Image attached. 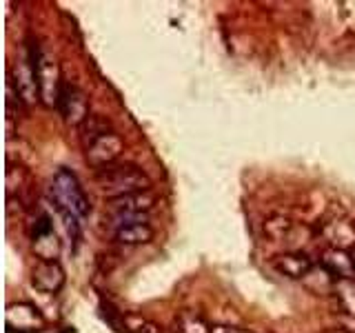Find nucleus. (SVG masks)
Instances as JSON below:
<instances>
[{
  "mask_svg": "<svg viewBox=\"0 0 355 333\" xmlns=\"http://www.w3.org/2000/svg\"><path fill=\"white\" fill-rule=\"evenodd\" d=\"M67 282L64 266L58 260H38L31 269V287L44 296H55Z\"/></svg>",
  "mask_w": 355,
  "mask_h": 333,
  "instance_id": "obj_8",
  "label": "nucleus"
},
{
  "mask_svg": "<svg viewBox=\"0 0 355 333\" xmlns=\"http://www.w3.org/2000/svg\"><path fill=\"white\" fill-rule=\"evenodd\" d=\"M114 131V127H111V122L100 116V114H89V118L80 125V142L83 147H87L89 142H94L96 138L105 136V133Z\"/></svg>",
  "mask_w": 355,
  "mask_h": 333,
  "instance_id": "obj_13",
  "label": "nucleus"
},
{
  "mask_svg": "<svg viewBox=\"0 0 355 333\" xmlns=\"http://www.w3.org/2000/svg\"><path fill=\"white\" fill-rule=\"evenodd\" d=\"M214 333H253V331L238 329V327H214Z\"/></svg>",
  "mask_w": 355,
  "mask_h": 333,
  "instance_id": "obj_17",
  "label": "nucleus"
},
{
  "mask_svg": "<svg viewBox=\"0 0 355 333\" xmlns=\"http://www.w3.org/2000/svg\"><path fill=\"white\" fill-rule=\"evenodd\" d=\"M273 269L288 278V280H306L309 273L315 269V262L304 251H286L271 260Z\"/></svg>",
  "mask_w": 355,
  "mask_h": 333,
  "instance_id": "obj_9",
  "label": "nucleus"
},
{
  "mask_svg": "<svg viewBox=\"0 0 355 333\" xmlns=\"http://www.w3.org/2000/svg\"><path fill=\"white\" fill-rule=\"evenodd\" d=\"M155 205H158V196H155L151 189L149 191H138V194H129L122 198H111L109 200L111 227L116 231L118 227L131 225V222H144V216H147L149 211H153Z\"/></svg>",
  "mask_w": 355,
  "mask_h": 333,
  "instance_id": "obj_3",
  "label": "nucleus"
},
{
  "mask_svg": "<svg viewBox=\"0 0 355 333\" xmlns=\"http://www.w3.org/2000/svg\"><path fill=\"white\" fill-rule=\"evenodd\" d=\"M333 293H336V298L340 300L342 309L347 311V314L355 316V280H340V282H336Z\"/></svg>",
  "mask_w": 355,
  "mask_h": 333,
  "instance_id": "obj_16",
  "label": "nucleus"
},
{
  "mask_svg": "<svg viewBox=\"0 0 355 333\" xmlns=\"http://www.w3.org/2000/svg\"><path fill=\"white\" fill-rule=\"evenodd\" d=\"M320 266L333 275V280H355V262H353V253L347 249H338V247H329L320 258Z\"/></svg>",
  "mask_w": 355,
  "mask_h": 333,
  "instance_id": "obj_10",
  "label": "nucleus"
},
{
  "mask_svg": "<svg viewBox=\"0 0 355 333\" xmlns=\"http://www.w3.org/2000/svg\"><path fill=\"white\" fill-rule=\"evenodd\" d=\"M351 253H353V262H355V249H353V251H351Z\"/></svg>",
  "mask_w": 355,
  "mask_h": 333,
  "instance_id": "obj_19",
  "label": "nucleus"
},
{
  "mask_svg": "<svg viewBox=\"0 0 355 333\" xmlns=\"http://www.w3.org/2000/svg\"><path fill=\"white\" fill-rule=\"evenodd\" d=\"M55 109L62 116V120L67 125L80 127L83 122L89 118V103L87 96L71 83H62L60 92H58V100H55Z\"/></svg>",
  "mask_w": 355,
  "mask_h": 333,
  "instance_id": "obj_4",
  "label": "nucleus"
},
{
  "mask_svg": "<svg viewBox=\"0 0 355 333\" xmlns=\"http://www.w3.org/2000/svg\"><path fill=\"white\" fill-rule=\"evenodd\" d=\"M7 333H36L44 329V318L29 302H9L5 309Z\"/></svg>",
  "mask_w": 355,
  "mask_h": 333,
  "instance_id": "obj_6",
  "label": "nucleus"
},
{
  "mask_svg": "<svg viewBox=\"0 0 355 333\" xmlns=\"http://www.w3.org/2000/svg\"><path fill=\"white\" fill-rule=\"evenodd\" d=\"M322 236H324L331 247L338 249H355V225L347 218H333L322 227Z\"/></svg>",
  "mask_w": 355,
  "mask_h": 333,
  "instance_id": "obj_11",
  "label": "nucleus"
},
{
  "mask_svg": "<svg viewBox=\"0 0 355 333\" xmlns=\"http://www.w3.org/2000/svg\"><path fill=\"white\" fill-rule=\"evenodd\" d=\"M175 333H214V329L207 325L205 318L191 314V311H184L175 318Z\"/></svg>",
  "mask_w": 355,
  "mask_h": 333,
  "instance_id": "obj_15",
  "label": "nucleus"
},
{
  "mask_svg": "<svg viewBox=\"0 0 355 333\" xmlns=\"http://www.w3.org/2000/svg\"><path fill=\"white\" fill-rule=\"evenodd\" d=\"M116 242L125 244V247H142V244H149L155 238V231L147 220L144 222H131V225L118 227L114 231Z\"/></svg>",
  "mask_w": 355,
  "mask_h": 333,
  "instance_id": "obj_12",
  "label": "nucleus"
},
{
  "mask_svg": "<svg viewBox=\"0 0 355 333\" xmlns=\"http://www.w3.org/2000/svg\"><path fill=\"white\" fill-rule=\"evenodd\" d=\"M322 333H351V331H347L344 327H333V329H324Z\"/></svg>",
  "mask_w": 355,
  "mask_h": 333,
  "instance_id": "obj_18",
  "label": "nucleus"
},
{
  "mask_svg": "<svg viewBox=\"0 0 355 333\" xmlns=\"http://www.w3.org/2000/svg\"><path fill=\"white\" fill-rule=\"evenodd\" d=\"M31 247L38 260H58L60 240L53 231V222L47 214H40L31 227Z\"/></svg>",
  "mask_w": 355,
  "mask_h": 333,
  "instance_id": "obj_7",
  "label": "nucleus"
},
{
  "mask_svg": "<svg viewBox=\"0 0 355 333\" xmlns=\"http://www.w3.org/2000/svg\"><path fill=\"white\" fill-rule=\"evenodd\" d=\"M262 229H264V236L269 240L280 242V240H284L288 236V233H291L293 222H291V218H286L282 214H275V216H269L264 220Z\"/></svg>",
  "mask_w": 355,
  "mask_h": 333,
  "instance_id": "obj_14",
  "label": "nucleus"
},
{
  "mask_svg": "<svg viewBox=\"0 0 355 333\" xmlns=\"http://www.w3.org/2000/svg\"><path fill=\"white\" fill-rule=\"evenodd\" d=\"M96 185L100 187V191L111 200V198H122V196L138 194V191H149L151 178L147 176V171L140 169L138 164L116 162L96 171Z\"/></svg>",
  "mask_w": 355,
  "mask_h": 333,
  "instance_id": "obj_1",
  "label": "nucleus"
},
{
  "mask_svg": "<svg viewBox=\"0 0 355 333\" xmlns=\"http://www.w3.org/2000/svg\"><path fill=\"white\" fill-rule=\"evenodd\" d=\"M122 151H125V142H122V138L116 131H109L105 136H100L94 142L87 144L85 158H87L89 166H94L98 171V169H105L109 164H116Z\"/></svg>",
  "mask_w": 355,
  "mask_h": 333,
  "instance_id": "obj_5",
  "label": "nucleus"
},
{
  "mask_svg": "<svg viewBox=\"0 0 355 333\" xmlns=\"http://www.w3.org/2000/svg\"><path fill=\"white\" fill-rule=\"evenodd\" d=\"M49 200L53 209H64L80 220L89 218V214H92V203H89L78 176L71 169H64V166H60V169L53 173Z\"/></svg>",
  "mask_w": 355,
  "mask_h": 333,
  "instance_id": "obj_2",
  "label": "nucleus"
}]
</instances>
